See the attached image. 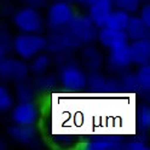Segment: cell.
Returning a JSON list of instances; mask_svg holds the SVG:
<instances>
[{
	"label": "cell",
	"mask_w": 150,
	"mask_h": 150,
	"mask_svg": "<svg viewBox=\"0 0 150 150\" xmlns=\"http://www.w3.org/2000/svg\"><path fill=\"white\" fill-rule=\"evenodd\" d=\"M46 45L47 41L45 38L36 33H22L13 40V49L23 59L33 58L46 47Z\"/></svg>",
	"instance_id": "obj_1"
},
{
	"label": "cell",
	"mask_w": 150,
	"mask_h": 150,
	"mask_svg": "<svg viewBox=\"0 0 150 150\" xmlns=\"http://www.w3.org/2000/svg\"><path fill=\"white\" fill-rule=\"evenodd\" d=\"M13 23L22 33H39L42 29V17L33 7H24L13 16Z\"/></svg>",
	"instance_id": "obj_2"
},
{
	"label": "cell",
	"mask_w": 150,
	"mask_h": 150,
	"mask_svg": "<svg viewBox=\"0 0 150 150\" xmlns=\"http://www.w3.org/2000/svg\"><path fill=\"white\" fill-rule=\"evenodd\" d=\"M74 16L73 7L63 1V0H58V1L53 3L47 11V18L49 23L53 27H63L67 25L70 20Z\"/></svg>",
	"instance_id": "obj_3"
},
{
	"label": "cell",
	"mask_w": 150,
	"mask_h": 150,
	"mask_svg": "<svg viewBox=\"0 0 150 150\" xmlns=\"http://www.w3.org/2000/svg\"><path fill=\"white\" fill-rule=\"evenodd\" d=\"M61 82L64 88L71 92H78L86 86V75L79 68L68 65L61 71Z\"/></svg>",
	"instance_id": "obj_4"
},
{
	"label": "cell",
	"mask_w": 150,
	"mask_h": 150,
	"mask_svg": "<svg viewBox=\"0 0 150 150\" xmlns=\"http://www.w3.org/2000/svg\"><path fill=\"white\" fill-rule=\"evenodd\" d=\"M28 67L15 58L0 61V76L5 80H22L27 76Z\"/></svg>",
	"instance_id": "obj_5"
},
{
	"label": "cell",
	"mask_w": 150,
	"mask_h": 150,
	"mask_svg": "<svg viewBox=\"0 0 150 150\" xmlns=\"http://www.w3.org/2000/svg\"><path fill=\"white\" fill-rule=\"evenodd\" d=\"M11 117L17 125H33L38 119V109L30 100L21 102L13 108Z\"/></svg>",
	"instance_id": "obj_6"
},
{
	"label": "cell",
	"mask_w": 150,
	"mask_h": 150,
	"mask_svg": "<svg viewBox=\"0 0 150 150\" xmlns=\"http://www.w3.org/2000/svg\"><path fill=\"white\" fill-rule=\"evenodd\" d=\"M68 24L70 27L71 32L78 38H80L81 40L90 41L96 36L95 24L91 22V20L88 17H83V16L74 17L73 16V18Z\"/></svg>",
	"instance_id": "obj_7"
},
{
	"label": "cell",
	"mask_w": 150,
	"mask_h": 150,
	"mask_svg": "<svg viewBox=\"0 0 150 150\" xmlns=\"http://www.w3.org/2000/svg\"><path fill=\"white\" fill-rule=\"evenodd\" d=\"M111 12V0H95L90 4L88 18L96 27H104L105 21Z\"/></svg>",
	"instance_id": "obj_8"
},
{
	"label": "cell",
	"mask_w": 150,
	"mask_h": 150,
	"mask_svg": "<svg viewBox=\"0 0 150 150\" xmlns=\"http://www.w3.org/2000/svg\"><path fill=\"white\" fill-rule=\"evenodd\" d=\"M98 40L104 47L110 50V49L127 44L128 38L125 30H116L108 27H102V29L99 30V34H98Z\"/></svg>",
	"instance_id": "obj_9"
},
{
	"label": "cell",
	"mask_w": 150,
	"mask_h": 150,
	"mask_svg": "<svg viewBox=\"0 0 150 150\" xmlns=\"http://www.w3.org/2000/svg\"><path fill=\"white\" fill-rule=\"evenodd\" d=\"M132 63L131 59V51L129 45L125 44L117 46V47L110 49L109 53V64L114 69H125Z\"/></svg>",
	"instance_id": "obj_10"
},
{
	"label": "cell",
	"mask_w": 150,
	"mask_h": 150,
	"mask_svg": "<svg viewBox=\"0 0 150 150\" xmlns=\"http://www.w3.org/2000/svg\"><path fill=\"white\" fill-rule=\"evenodd\" d=\"M129 51L132 63L138 65L148 64L150 58V42L148 39L134 40L132 45H129Z\"/></svg>",
	"instance_id": "obj_11"
},
{
	"label": "cell",
	"mask_w": 150,
	"mask_h": 150,
	"mask_svg": "<svg viewBox=\"0 0 150 150\" xmlns=\"http://www.w3.org/2000/svg\"><path fill=\"white\" fill-rule=\"evenodd\" d=\"M148 29H149V27L140 20V17H129L128 24L125 29L127 32L125 33L127 34L128 39L140 40V39H146Z\"/></svg>",
	"instance_id": "obj_12"
},
{
	"label": "cell",
	"mask_w": 150,
	"mask_h": 150,
	"mask_svg": "<svg viewBox=\"0 0 150 150\" xmlns=\"http://www.w3.org/2000/svg\"><path fill=\"white\" fill-rule=\"evenodd\" d=\"M8 134H10L16 142L22 144H29L35 138V129L32 125H15L8 128Z\"/></svg>",
	"instance_id": "obj_13"
},
{
	"label": "cell",
	"mask_w": 150,
	"mask_h": 150,
	"mask_svg": "<svg viewBox=\"0 0 150 150\" xmlns=\"http://www.w3.org/2000/svg\"><path fill=\"white\" fill-rule=\"evenodd\" d=\"M129 21V15L124 10H116L111 11L105 21V25L111 29L116 30H125Z\"/></svg>",
	"instance_id": "obj_14"
},
{
	"label": "cell",
	"mask_w": 150,
	"mask_h": 150,
	"mask_svg": "<svg viewBox=\"0 0 150 150\" xmlns=\"http://www.w3.org/2000/svg\"><path fill=\"white\" fill-rule=\"evenodd\" d=\"M105 83L107 79L98 73H93L86 78V85H88L92 91H105Z\"/></svg>",
	"instance_id": "obj_15"
},
{
	"label": "cell",
	"mask_w": 150,
	"mask_h": 150,
	"mask_svg": "<svg viewBox=\"0 0 150 150\" xmlns=\"http://www.w3.org/2000/svg\"><path fill=\"white\" fill-rule=\"evenodd\" d=\"M50 65V57L46 54H39V56H34V59L30 64V69L32 71L36 74H41L46 71V69Z\"/></svg>",
	"instance_id": "obj_16"
},
{
	"label": "cell",
	"mask_w": 150,
	"mask_h": 150,
	"mask_svg": "<svg viewBox=\"0 0 150 150\" xmlns=\"http://www.w3.org/2000/svg\"><path fill=\"white\" fill-rule=\"evenodd\" d=\"M85 148L88 150H111V149H116L117 144L108 139H96L92 140V142H88Z\"/></svg>",
	"instance_id": "obj_17"
},
{
	"label": "cell",
	"mask_w": 150,
	"mask_h": 150,
	"mask_svg": "<svg viewBox=\"0 0 150 150\" xmlns=\"http://www.w3.org/2000/svg\"><path fill=\"white\" fill-rule=\"evenodd\" d=\"M136 78H137L139 87H142L144 90H149V87H150V67L148 64H144L140 67V69L136 74Z\"/></svg>",
	"instance_id": "obj_18"
},
{
	"label": "cell",
	"mask_w": 150,
	"mask_h": 150,
	"mask_svg": "<svg viewBox=\"0 0 150 150\" xmlns=\"http://www.w3.org/2000/svg\"><path fill=\"white\" fill-rule=\"evenodd\" d=\"M13 104L12 95L6 87L0 86V112L7 111Z\"/></svg>",
	"instance_id": "obj_19"
},
{
	"label": "cell",
	"mask_w": 150,
	"mask_h": 150,
	"mask_svg": "<svg viewBox=\"0 0 150 150\" xmlns=\"http://www.w3.org/2000/svg\"><path fill=\"white\" fill-rule=\"evenodd\" d=\"M115 4L126 12H136L139 7V0H115Z\"/></svg>",
	"instance_id": "obj_20"
},
{
	"label": "cell",
	"mask_w": 150,
	"mask_h": 150,
	"mask_svg": "<svg viewBox=\"0 0 150 150\" xmlns=\"http://www.w3.org/2000/svg\"><path fill=\"white\" fill-rule=\"evenodd\" d=\"M138 124L142 128H148L150 126V110L149 107H142L138 111Z\"/></svg>",
	"instance_id": "obj_21"
},
{
	"label": "cell",
	"mask_w": 150,
	"mask_h": 150,
	"mask_svg": "<svg viewBox=\"0 0 150 150\" xmlns=\"http://www.w3.org/2000/svg\"><path fill=\"white\" fill-rule=\"evenodd\" d=\"M17 96L22 102H29L32 98V90L29 88V86L21 83L17 87Z\"/></svg>",
	"instance_id": "obj_22"
},
{
	"label": "cell",
	"mask_w": 150,
	"mask_h": 150,
	"mask_svg": "<svg viewBox=\"0 0 150 150\" xmlns=\"http://www.w3.org/2000/svg\"><path fill=\"white\" fill-rule=\"evenodd\" d=\"M140 20H142L148 27H150V6L149 5H144L142 11H140Z\"/></svg>",
	"instance_id": "obj_23"
},
{
	"label": "cell",
	"mask_w": 150,
	"mask_h": 150,
	"mask_svg": "<svg viewBox=\"0 0 150 150\" xmlns=\"http://www.w3.org/2000/svg\"><path fill=\"white\" fill-rule=\"evenodd\" d=\"M127 149H129V150H145L146 146L142 142H131L127 144Z\"/></svg>",
	"instance_id": "obj_24"
},
{
	"label": "cell",
	"mask_w": 150,
	"mask_h": 150,
	"mask_svg": "<svg viewBox=\"0 0 150 150\" xmlns=\"http://www.w3.org/2000/svg\"><path fill=\"white\" fill-rule=\"evenodd\" d=\"M79 3H81V4H87V5H90L92 1H95V0H78Z\"/></svg>",
	"instance_id": "obj_25"
},
{
	"label": "cell",
	"mask_w": 150,
	"mask_h": 150,
	"mask_svg": "<svg viewBox=\"0 0 150 150\" xmlns=\"http://www.w3.org/2000/svg\"><path fill=\"white\" fill-rule=\"evenodd\" d=\"M3 59V54H1V52H0V61Z\"/></svg>",
	"instance_id": "obj_26"
},
{
	"label": "cell",
	"mask_w": 150,
	"mask_h": 150,
	"mask_svg": "<svg viewBox=\"0 0 150 150\" xmlns=\"http://www.w3.org/2000/svg\"><path fill=\"white\" fill-rule=\"evenodd\" d=\"M63 1H67V0H63Z\"/></svg>",
	"instance_id": "obj_27"
}]
</instances>
